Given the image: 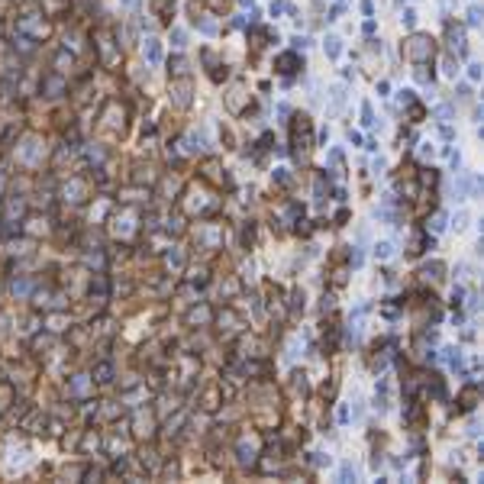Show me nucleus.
Listing matches in <instances>:
<instances>
[{
  "label": "nucleus",
  "instance_id": "nucleus-1",
  "mask_svg": "<svg viewBox=\"0 0 484 484\" xmlns=\"http://www.w3.org/2000/svg\"><path fill=\"white\" fill-rule=\"evenodd\" d=\"M375 252H378V255H381V258H387V255H391L394 249H391V242H381V245H378V249H375Z\"/></svg>",
  "mask_w": 484,
  "mask_h": 484
},
{
  "label": "nucleus",
  "instance_id": "nucleus-2",
  "mask_svg": "<svg viewBox=\"0 0 484 484\" xmlns=\"http://www.w3.org/2000/svg\"><path fill=\"white\" fill-rule=\"evenodd\" d=\"M326 52L329 55H339V39H326Z\"/></svg>",
  "mask_w": 484,
  "mask_h": 484
},
{
  "label": "nucleus",
  "instance_id": "nucleus-3",
  "mask_svg": "<svg viewBox=\"0 0 484 484\" xmlns=\"http://www.w3.org/2000/svg\"><path fill=\"white\" fill-rule=\"evenodd\" d=\"M148 61H158V46L155 42H148Z\"/></svg>",
  "mask_w": 484,
  "mask_h": 484
},
{
  "label": "nucleus",
  "instance_id": "nucleus-4",
  "mask_svg": "<svg viewBox=\"0 0 484 484\" xmlns=\"http://www.w3.org/2000/svg\"><path fill=\"white\" fill-rule=\"evenodd\" d=\"M362 117H365V123H368V126H371V123H375V117H371V107H368V103L362 107Z\"/></svg>",
  "mask_w": 484,
  "mask_h": 484
}]
</instances>
